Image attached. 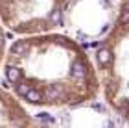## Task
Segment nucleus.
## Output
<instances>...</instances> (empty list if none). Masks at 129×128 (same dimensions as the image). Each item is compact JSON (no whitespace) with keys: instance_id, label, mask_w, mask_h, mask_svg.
Here are the masks:
<instances>
[{"instance_id":"nucleus-1","label":"nucleus","mask_w":129,"mask_h":128,"mask_svg":"<svg viewBox=\"0 0 129 128\" xmlns=\"http://www.w3.org/2000/svg\"><path fill=\"white\" fill-rule=\"evenodd\" d=\"M6 63L17 69L9 89L33 106H78L96 97L98 80L78 43L63 35L19 39Z\"/></svg>"},{"instance_id":"nucleus-2","label":"nucleus","mask_w":129,"mask_h":128,"mask_svg":"<svg viewBox=\"0 0 129 128\" xmlns=\"http://www.w3.org/2000/svg\"><path fill=\"white\" fill-rule=\"evenodd\" d=\"M67 0H0V17L13 32L43 35L63 26Z\"/></svg>"}]
</instances>
